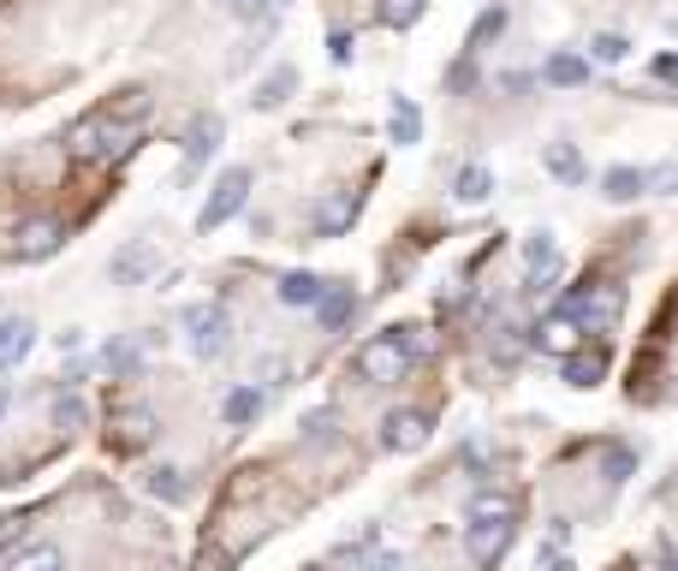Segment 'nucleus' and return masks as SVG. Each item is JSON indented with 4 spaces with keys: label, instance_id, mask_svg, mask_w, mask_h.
I'll use <instances>...</instances> for the list:
<instances>
[{
    "label": "nucleus",
    "instance_id": "f257e3e1",
    "mask_svg": "<svg viewBox=\"0 0 678 571\" xmlns=\"http://www.w3.org/2000/svg\"><path fill=\"white\" fill-rule=\"evenodd\" d=\"M411 370V352H405V327H387V334H370L352 352V375L363 387H393V381H405Z\"/></svg>",
    "mask_w": 678,
    "mask_h": 571
},
{
    "label": "nucleus",
    "instance_id": "f03ea898",
    "mask_svg": "<svg viewBox=\"0 0 678 571\" xmlns=\"http://www.w3.org/2000/svg\"><path fill=\"white\" fill-rule=\"evenodd\" d=\"M250 185H256V173L250 167H226L215 190H208V203H203V215H197V233H220L233 215H245V203H250Z\"/></svg>",
    "mask_w": 678,
    "mask_h": 571
},
{
    "label": "nucleus",
    "instance_id": "7ed1b4c3",
    "mask_svg": "<svg viewBox=\"0 0 678 571\" xmlns=\"http://www.w3.org/2000/svg\"><path fill=\"white\" fill-rule=\"evenodd\" d=\"M185 334H190V352L208 363V357L226 352V334H233V322H226L220 304H190V309H185Z\"/></svg>",
    "mask_w": 678,
    "mask_h": 571
},
{
    "label": "nucleus",
    "instance_id": "20e7f679",
    "mask_svg": "<svg viewBox=\"0 0 678 571\" xmlns=\"http://www.w3.org/2000/svg\"><path fill=\"white\" fill-rule=\"evenodd\" d=\"M220 137H226V119L220 114H197V119H190V126H185V167H179V179H197V173L215 161Z\"/></svg>",
    "mask_w": 678,
    "mask_h": 571
},
{
    "label": "nucleus",
    "instance_id": "39448f33",
    "mask_svg": "<svg viewBox=\"0 0 678 571\" xmlns=\"http://www.w3.org/2000/svg\"><path fill=\"white\" fill-rule=\"evenodd\" d=\"M60 245H66V220H55V215H37L12 233V256H19V263H48Z\"/></svg>",
    "mask_w": 678,
    "mask_h": 571
},
{
    "label": "nucleus",
    "instance_id": "423d86ee",
    "mask_svg": "<svg viewBox=\"0 0 678 571\" xmlns=\"http://www.w3.org/2000/svg\"><path fill=\"white\" fill-rule=\"evenodd\" d=\"M155 268H161V250H155L149 238H131V245H126V250H119L114 263H108V274H114V286H144V280H149Z\"/></svg>",
    "mask_w": 678,
    "mask_h": 571
},
{
    "label": "nucleus",
    "instance_id": "0eeeda50",
    "mask_svg": "<svg viewBox=\"0 0 678 571\" xmlns=\"http://www.w3.org/2000/svg\"><path fill=\"white\" fill-rule=\"evenodd\" d=\"M381 446H387V453H416V446H429V417L423 411H387Z\"/></svg>",
    "mask_w": 678,
    "mask_h": 571
},
{
    "label": "nucleus",
    "instance_id": "6e6552de",
    "mask_svg": "<svg viewBox=\"0 0 678 571\" xmlns=\"http://www.w3.org/2000/svg\"><path fill=\"white\" fill-rule=\"evenodd\" d=\"M578 339H583V327L571 322V316H560V309H553L548 322H535V327H530V345H535V352H548V357H560V363L578 352Z\"/></svg>",
    "mask_w": 678,
    "mask_h": 571
},
{
    "label": "nucleus",
    "instance_id": "1a4fd4ad",
    "mask_svg": "<svg viewBox=\"0 0 678 571\" xmlns=\"http://www.w3.org/2000/svg\"><path fill=\"white\" fill-rule=\"evenodd\" d=\"M607 363H613V345L596 339V345H578V352L566 357V387H601Z\"/></svg>",
    "mask_w": 678,
    "mask_h": 571
},
{
    "label": "nucleus",
    "instance_id": "9d476101",
    "mask_svg": "<svg viewBox=\"0 0 678 571\" xmlns=\"http://www.w3.org/2000/svg\"><path fill=\"white\" fill-rule=\"evenodd\" d=\"M512 535H518V524H471L464 530V553H471L476 565H494L500 553L512 548Z\"/></svg>",
    "mask_w": 678,
    "mask_h": 571
},
{
    "label": "nucleus",
    "instance_id": "9b49d317",
    "mask_svg": "<svg viewBox=\"0 0 678 571\" xmlns=\"http://www.w3.org/2000/svg\"><path fill=\"white\" fill-rule=\"evenodd\" d=\"M281 304H292V309H316L322 298H327V280L322 274H309V268H292V274H281Z\"/></svg>",
    "mask_w": 678,
    "mask_h": 571
},
{
    "label": "nucleus",
    "instance_id": "f8f14e48",
    "mask_svg": "<svg viewBox=\"0 0 678 571\" xmlns=\"http://www.w3.org/2000/svg\"><path fill=\"white\" fill-rule=\"evenodd\" d=\"M464 512H471V524H518V494H507V489H476Z\"/></svg>",
    "mask_w": 678,
    "mask_h": 571
},
{
    "label": "nucleus",
    "instance_id": "ddd939ff",
    "mask_svg": "<svg viewBox=\"0 0 678 571\" xmlns=\"http://www.w3.org/2000/svg\"><path fill=\"white\" fill-rule=\"evenodd\" d=\"M357 209H363L357 190H340V197H327L322 209H316V238H340V233L357 220Z\"/></svg>",
    "mask_w": 678,
    "mask_h": 571
},
{
    "label": "nucleus",
    "instance_id": "4468645a",
    "mask_svg": "<svg viewBox=\"0 0 678 571\" xmlns=\"http://www.w3.org/2000/svg\"><path fill=\"white\" fill-rule=\"evenodd\" d=\"M649 190V167H631V161H619V167H607L601 173V197L607 203H631Z\"/></svg>",
    "mask_w": 678,
    "mask_h": 571
},
{
    "label": "nucleus",
    "instance_id": "2eb2a0df",
    "mask_svg": "<svg viewBox=\"0 0 678 571\" xmlns=\"http://www.w3.org/2000/svg\"><path fill=\"white\" fill-rule=\"evenodd\" d=\"M542 83H553V90H578V83H589V55H571V48L548 55L542 60Z\"/></svg>",
    "mask_w": 678,
    "mask_h": 571
},
{
    "label": "nucleus",
    "instance_id": "dca6fc26",
    "mask_svg": "<svg viewBox=\"0 0 678 571\" xmlns=\"http://www.w3.org/2000/svg\"><path fill=\"white\" fill-rule=\"evenodd\" d=\"M387 131H393V144H399V149L423 144V108H416L411 96H393V108H387Z\"/></svg>",
    "mask_w": 678,
    "mask_h": 571
},
{
    "label": "nucleus",
    "instance_id": "f3484780",
    "mask_svg": "<svg viewBox=\"0 0 678 571\" xmlns=\"http://www.w3.org/2000/svg\"><path fill=\"white\" fill-rule=\"evenodd\" d=\"M101 131H108V114H83L72 131H66V149L72 161H101Z\"/></svg>",
    "mask_w": 678,
    "mask_h": 571
},
{
    "label": "nucleus",
    "instance_id": "a211bd4d",
    "mask_svg": "<svg viewBox=\"0 0 678 571\" xmlns=\"http://www.w3.org/2000/svg\"><path fill=\"white\" fill-rule=\"evenodd\" d=\"M316 316H322V327H327V334H340V327L357 316V292L345 286V280H327V298L316 304Z\"/></svg>",
    "mask_w": 678,
    "mask_h": 571
},
{
    "label": "nucleus",
    "instance_id": "6ab92c4d",
    "mask_svg": "<svg viewBox=\"0 0 678 571\" xmlns=\"http://www.w3.org/2000/svg\"><path fill=\"white\" fill-rule=\"evenodd\" d=\"M452 197H459L464 209H476V203H489V197H494V173L482 167V161H464V167H459V179H452Z\"/></svg>",
    "mask_w": 678,
    "mask_h": 571
},
{
    "label": "nucleus",
    "instance_id": "aec40b11",
    "mask_svg": "<svg viewBox=\"0 0 678 571\" xmlns=\"http://www.w3.org/2000/svg\"><path fill=\"white\" fill-rule=\"evenodd\" d=\"M30 345H37V327H30L24 316H7V322H0V370L24 363V357H30Z\"/></svg>",
    "mask_w": 678,
    "mask_h": 571
},
{
    "label": "nucleus",
    "instance_id": "412c9836",
    "mask_svg": "<svg viewBox=\"0 0 678 571\" xmlns=\"http://www.w3.org/2000/svg\"><path fill=\"white\" fill-rule=\"evenodd\" d=\"M542 167H548L560 185H583V179H589V161L578 155V144H548V149H542Z\"/></svg>",
    "mask_w": 678,
    "mask_h": 571
},
{
    "label": "nucleus",
    "instance_id": "4be33fe9",
    "mask_svg": "<svg viewBox=\"0 0 678 571\" xmlns=\"http://www.w3.org/2000/svg\"><path fill=\"white\" fill-rule=\"evenodd\" d=\"M507 24H512V12L500 7V0H494V7H482V12H476V24H471V37H464V55L476 60L489 42H500V30H507Z\"/></svg>",
    "mask_w": 678,
    "mask_h": 571
},
{
    "label": "nucleus",
    "instance_id": "5701e85b",
    "mask_svg": "<svg viewBox=\"0 0 678 571\" xmlns=\"http://www.w3.org/2000/svg\"><path fill=\"white\" fill-rule=\"evenodd\" d=\"M220 417H226V429H250L256 417H263V393H256V387H233V393H226V405H220Z\"/></svg>",
    "mask_w": 678,
    "mask_h": 571
},
{
    "label": "nucleus",
    "instance_id": "b1692460",
    "mask_svg": "<svg viewBox=\"0 0 678 571\" xmlns=\"http://www.w3.org/2000/svg\"><path fill=\"white\" fill-rule=\"evenodd\" d=\"M292 90H298V66H274V72L256 83V96H250V101H256V108H281Z\"/></svg>",
    "mask_w": 678,
    "mask_h": 571
},
{
    "label": "nucleus",
    "instance_id": "393cba45",
    "mask_svg": "<svg viewBox=\"0 0 678 571\" xmlns=\"http://www.w3.org/2000/svg\"><path fill=\"white\" fill-rule=\"evenodd\" d=\"M7 571H66V553H60L55 542H37V548H19V553H12Z\"/></svg>",
    "mask_w": 678,
    "mask_h": 571
},
{
    "label": "nucleus",
    "instance_id": "a878e982",
    "mask_svg": "<svg viewBox=\"0 0 678 571\" xmlns=\"http://www.w3.org/2000/svg\"><path fill=\"white\" fill-rule=\"evenodd\" d=\"M144 489H149L155 500H167V506H179V500L190 494V489H185V471H173V464H155V471L144 476Z\"/></svg>",
    "mask_w": 678,
    "mask_h": 571
},
{
    "label": "nucleus",
    "instance_id": "bb28decb",
    "mask_svg": "<svg viewBox=\"0 0 678 571\" xmlns=\"http://www.w3.org/2000/svg\"><path fill=\"white\" fill-rule=\"evenodd\" d=\"M631 55V42L619 37V30H601V37H589V66H619Z\"/></svg>",
    "mask_w": 678,
    "mask_h": 571
},
{
    "label": "nucleus",
    "instance_id": "cd10ccee",
    "mask_svg": "<svg viewBox=\"0 0 678 571\" xmlns=\"http://www.w3.org/2000/svg\"><path fill=\"white\" fill-rule=\"evenodd\" d=\"M423 7H429V0H381V24H387V30H411L416 19H423Z\"/></svg>",
    "mask_w": 678,
    "mask_h": 571
},
{
    "label": "nucleus",
    "instance_id": "c85d7f7f",
    "mask_svg": "<svg viewBox=\"0 0 678 571\" xmlns=\"http://www.w3.org/2000/svg\"><path fill=\"white\" fill-rule=\"evenodd\" d=\"M119 429H126V435H119V446H149L155 417H149V411H126V417H119Z\"/></svg>",
    "mask_w": 678,
    "mask_h": 571
},
{
    "label": "nucleus",
    "instance_id": "c756f323",
    "mask_svg": "<svg viewBox=\"0 0 678 571\" xmlns=\"http://www.w3.org/2000/svg\"><path fill=\"white\" fill-rule=\"evenodd\" d=\"M446 90H452V96H471V90H476V60H471V55H459V60L446 66Z\"/></svg>",
    "mask_w": 678,
    "mask_h": 571
},
{
    "label": "nucleus",
    "instance_id": "7c9ffc66",
    "mask_svg": "<svg viewBox=\"0 0 678 571\" xmlns=\"http://www.w3.org/2000/svg\"><path fill=\"white\" fill-rule=\"evenodd\" d=\"M24 535H30V512H7V518H0V553H19Z\"/></svg>",
    "mask_w": 678,
    "mask_h": 571
},
{
    "label": "nucleus",
    "instance_id": "2f4dec72",
    "mask_svg": "<svg viewBox=\"0 0 678 571\" xmlns=\"http://www.w3.org/2000/svg\"><path fill=\"white\" fill-rule=\"evenodd\" d=\"M601 471H607V482H625V476L637 471V453H631V446H607V453H601Z\"/></svg>",
    "mask_w": 678,
    "mask_h": 571
},
{
    "label": "nucleus",
    "instance_id": "473e14b6",
    "mask_svg": "<svg viewBox=\"0 0 678 571\" xmlns=\"http://www.w3.org/2000/svg\"><path fill=\"white\" fill-rule=\"evenodd\" d=\"M101 363H108L114 375H137V363H144V357H137V345H126V339H114L108 352H101Z\"/></svg>",
    "mask_w": 678,
    "mask_h": 571
},
{
    "label": "nucleus",
    "instance_id": "72a5a7b5",
    "mask_svg": "<svg viewBox=\"0 0 678 571\" xmlns=\"http://www.w3.org/2000/svg\"><path fill=\"white\" fill-rule=\"evenodd\" d=\"M518 334H524L518 322H500V334H494V357L500 363H518V352H524V339H518Z\"/></svg>",
    "mask_w": 678,
    "mask_h": 571
},
{
    "label": "nucleus",
    "instance_id": "f704fd0d",
    "mask_svg": "<svg viewBox=\"0 0 678 571\" xmlns=\"http://www.w3.org/2000/svg\"><path fill=\"white\" fill-rule=\"evenodd\" d=\"M226 7H233V19H268V12H281L286 7V0H226Z\"/></svg>",
    "mask_w": 678,
    "mask_h": 571
},
{
    "label": "nucleus",
    "instance_id": "c9c22d12",
    "mask_svg": "<svg viewBox=\"0 0 678 571\" xmlns=\"http://www.w3.org/2000/svg\"><path fill=\"white\" fill-rule=\"evenodd\" d=\"M352 55H357V37H352V30H327V60H334V66H352Z\"/></svg>",
    "mask_w": 678,
    "mask_h": 571
},
{
    "label": "nucleus",
    "instance_id": "e433bc0d",
    "mask_svg": "<svg viewBox=\"0 0 678 571\" xmlns=\"http://www.w3.org/2000/svg\"><path fill=\"white\" fill-rule=\"evenodd\" d=\"M334 423H340L334 411H309V417H304V441H316V446L334 441Z\"/></svg>",
    "mask_w": 678,
    "mask_h": 571
},
{
    "label": "nucleus",
    "instance_id": "4c0bfd02",
    "mask_svg": "<svg viewBox=\"0 0 678 571\" xmlns=\"http://www.w3.org/2000/svg\"><path fill=\"white\" fill-rule=\"evenodd\" d=\"M55 423H60V429H83V423H90V411H83V400H72V393H66V400L55 405Z\"/></svg>",
    "mask_w": 678,
    "mask_h": 571
},
{
    "label": "nucleus",
    "instance_id": "58836bf2",
    "mask_svg": "<svg viewBox=\"0 0 678 571\" xmlns=\"http://www.w3.org/2000/svg\"><path fill=\"white\" fill-rule=\"evenodd\" d=\"M405 352H411V363L434 357V334H429V327H405Z\"/></svg>",
    "mask_w": 678,
    "mask_h": 571
},
{
    "label": "nucleus",
    "instance_id": "ea45409f",
    "mask_svg": "<svg viewBox=\"0 0 678 571\" xmlns=\"http://www.w3.org/2000/svg\"><path fill=\"white\" fill-rule=\"evenodd\" d=\"M649 190H660V197H667V190H678V161L649 167Z\"/></svg>",
    "mask_w": 678,
    "mask_h": 571
},
{
    "label": "nucleus",
    "instance_id": "a19ab883",
    "mask_svg": "<svg viewBox=\"0 0 678 571\" xmlns=\"http://www.w3.org/2000/svg\"><path fill=\"white\" fill-rule=\"evenodd\" d=\"M649 78L655 83H678V55H655L649 60Z\"/></svg>",
    "mask_w": 678,
    "mask_h": 571
},
{
    "label": "nucleus",
    "instance_id": "79ce46f5",
    "mask_svg": "<svg viewBox=\"0 0 678 571\" xmlns=\"http://www.w3.org/2000/svg\"><path fill=\"white\" fill-rule=\"evenodd\" d=\"M226 565H233V560H226L220 548H203V553H197V571H226Z\"/></svg>",
    "mask_w": 678,
    "mask_h": 571
},
{
    "label": "nucleus",
    "instance_id": "37998d69",
    "mask_svg": "<svg viewBox=\"0 0 678 571\" xmlns=\"http://www.w3.org/2000/svg\"><path fill=\"white\" fill-rule=\"evenodd\" d=\"M542 571H578V560H571V553H553V560H535Z\"/></svg>",
    "mask_w": 678,
    "mask_h": 571
},
{
    "label": "nucleus",
    "instance_id": "c03bdc74",
    "mask_svg": "<svg viewBox=\"0 0 678 571\" xmlns=\"http://www.w3.org/2000/svg\"><path fill=\"white\" fill-rule=\"evenodd\" d=\"M370 571H405V565H399V560H393V553H381V560H375Z\"/></svg>",
    "mask_w": 678,
    "mask_h": 571
},
{
    "label": "nucleus",
    "instance_id": "a18cd8bd",
    "mask_svg": "<svg viewBox=\"0 0 678 571\" xmlns=\"http://www.w3.org/2000/svg\"><path fill=\"white\" fill-rule=\"evenodd\" d=\"M0 411H7V387H0Z\"/></svg>",
    "mask_w": 678,
    "mask_h": 571
},
{
    "label": "nucleus",
    "instance_id": "49530a36",
    "mask_svg": "<svg viewBox=\"0 0 678 571\" xmlns=\"http://www.w3.org/2000/svg\"><path fill=\"white\" fill-rule=\"evenodd\" d=\"M667 571H678V560H672V565H667Z\"/></svg>",
    "mask_w": 678,
    "mask_h": 571
},
{
    "label": "nucleus",
    "instance_id": "de8ad7c7",
    "mask_svg": "<svg viewBox=\"0 0 678 571\" xmlns=\"http://www.w3.org/2000/svg\"><path fill=\"white\" fill-rule=\"evenodd\" d=\"M309 571H322V565H309Z\"/></svg>",
    "mask_w": 678,
    "mask_h": 571
},
{
    "label": "nucleus",
    "instance_id": "09e8293b",
    "mask_svg": "<svg viewBox=\"0 0 678 571\" xmlns=\"http://www.w3.org/2000/svg\"><path fill=\"white\" fill-rule=\"evenodd\" d=\"M672 309H678V304H672Z\"/></svg>",
    "mask_w": 678,
    "mask_h": 571
}]
</instances>
